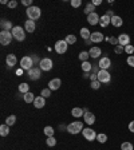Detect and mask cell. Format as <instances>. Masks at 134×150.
<instances>
[{"label": "cell", "mask_w": 134, "mask_h": 150, "mask_svg": "<svg viewBox=\"0 0 134 150\" xmlns=\"http://www.w3.org/2000/svg\"><path fill=\"white\" fill-rule=\"evenodd\" d=\"M40 95H42L43 98L51 97V90H50V88H43V90H42V93H40Z\"/></svg>", "instance_id": "cell-38"}, {"label": "cell", "mask_w": 134, "mask_h": 150, "mask_svg": "<svg viewBox=\"0 0 134 150\" xmlns=\"http://www.w3.org/2000/svg\"><path fill=\"white\" fill-rule=\"evenodd\" d=\"M93 4H94V7L101 6V4H102V0H93Z\"/></svg>", "instance_id": "cell-48"}, {"label": "cell", "mask_w": 134, "mask_h": 150, "mask_svg": "<svg viewBox=\"0 0 134 150\" xmlns=\"http://www.w3.org/2000/svg\"><path fill=\"white\" fill-rule=\"evenodd\" d=\"M110 66H111V59H110V58H107V56H105V58H101L99 63H98V67H99V70H109Z\"/></svg>", "instance_id": "cell-11"}, {"label": "cell", "mask_w": 134, "mask_h": 150, "mask_svg": "<svg viewBox=\"0 0 134 150\" xmlns=\"http://www.w3.org/2000/svg\"><path fill=\"white\" fill-rule=\"evenodd\" d=\"M125 52H126V54H134V47L131 46V44L126 46V47H125Z\"/></svg>", "instance_id": "cell-42"}, {"label": "cell", "mask_w": 134, "mask_h": 150, "mask_svg": "<svg viewBox=\"0 0 134 150\" xmlns=\"http://www.w3.org/2000/svg\"><path fill=\"white\" fill-rule=\"evenodd\" d=\"M11 32H12V36L15 38L18 42H23L26 39V30H24V28H22L20 25L13 27V30Z\"/></svg>", "instance_id": "cell-3"}, {"label": "cell", "mask_w": 134, "mask_h": 150, "mask_svg": "<svg viewBox=\"0 0 134 150\" xmlns=\"http://www.w3.org/2000/svg\"><path fill=\"white\" fill-rule=\"evenodd\" d=\"M101 82L99 81H94V82H91V88H93V90H98V88L101 87Z\"/></svg>", "instance_id": "cell-40"}, {"label": "cell", "mask_w": 134, "mask_h": 150, "mask_svg": "<svg viewBox=\"0 0 134 150\" xmlns=\"http://www.w3.org/2000/svg\"><path fill=\"white\" fill-rule=\"evenodd\" d=\"M111 24L114 25V27H122V24H123V20H122V18L121 16H118V15H114L111 18Z\"/></svg>", "instance_id": "cell-22"}, {"label": "cell", "mask_w": 134, "mask_h": 150, "mask_svg": "<svg viewBox=\"0 0 134 150\" xmlns=\"http://www.w3.org/2000/svg\"><path fill=\"white\" fill-rule=\"evenodd\" d=\"M82 1L81 0H71V6L74 7V8H78V7H81Z\"/></svg>", "instance_id": "cell-43"}, {"label": "cell", "mask_w": 134, "mask_h": 150, "mask_svg": "<svg viewBox=\"0 0 134 150\" xmlns=\"http://www.w3.org/2000/svg\"><path fill=\"white\" fill-rule=\"evenodd\" d=\"M114 52L116 54H122V52H125V47H122L121 44H118V46H116V48H114Z\"/></svg>", "instance_id": "cell-39"}, {"label": "cell", "mask_w": 134, "mask_h": 150, "mask_svg": "<svg viewBox=\"0 0 134 150\" xmlns=\"http://www.w3.org/2000/svg\"><path fill=\"white\" fill-rule=\"evenodd\" d=\"M97 141L99 142V144H105V142L107 141V135L103 134V133H101V134L97 135Z\"/></svg>", "instance_id": "cell-36"}, {"label": "cell", "mask_w": 134, "mask_h": 150, "mask_svg": "<svg viewBox=\"0 0 134 150\" xmlns=\"http://www.w3.org/2000/svg\"><path fill=\"white\" fill-rule=\"evenodd\" d=\"M52 66H54V63L50 58H43L40 60V63H39V67H40L42 71H50L52 69Z\"/></svg>", "instance_id": "cell-8"}, {"label": "cell", "mask_w": 134, "mask_h": 150, "mask_svg": "<svg viewBox=\"0 0 134 150\" xmlns=\"http://www.w3.org/2000/svg\"><path fill=\"white\" fill-rule=\"evenodd\" d=\"M133 144L131 142H123V144L121 145V150H133Z\"/></svg>", "instance_id": "cell-33"}, {"label": "cell", "mask_w": 134, "mask_h": 150, "mask_svg": "<svg viewBox=\"0 0 134 150\" xmlns=\"http://www.w3.org/2000/svg\"><path fill=\"white\" fill-rule=\"evenodd\" d=\"M44 134H46L47 137H54V129L51 127V126H46V127H44Z\"/></svg>", "instance_id": "cell-37"}, {"label": "cell", "mask_w": 134, "mask_h": 150, "mask_svg": "<svg viewBox=\"0 0 134 150\" xmlns=\"http://www.w3.org/2000/svg\"><path fill=\"white\" fill-rule=\"evenodd\" d=\"M89 54H90V58H93V59H97V58H99L101 54H102V50H101L99 47H91L90 51H89Z\"/></svg>", "instance_id": "cell-18"}, {"label": "cell", "mask_w": 134, "mask_h": 150, "mask_svg": "<svg viewBox=\"0 0 134 150\" xmlns=\"http://www.w3.org/2000/svg\"><path fill=\"white\" fill-rule=\"evenodd\" d=\"M81 36L83 38L84 40H90V36H91V32L89 31L87 28H81Z\"/></svg>", "instance_id": "cell-26"}, {"label": "cell", "mask_w": 134, "mask_h": 150, "mask_svg": "<svg viewBox=\"0 0 134 150\" xmlns=\"http://www.w3.org/2000/svg\"><path fill=\"white\" fill-rule=\"evenodd\" d=\"M106 15H109L110 18H113V16H114V12H113L111 9H109V11H107V12H106Z\"/></svg>", "instance_id": "cell-49"}, {"label": "cell", "mask_w": 134, "mask_h": 150, "mask_svg": "<svg viewBox=\"0 0 134 150\" xmlns=\"http://www.w3.org/2000/svg\"><path fill=\"white\" fill-rule=\"evenodd\" d=\"M32 64H34V60H32V56H23L22 59H20V67L23 70H30L32 69Z\"/></svg>", "instance_id": "cell-5"}, {"label": "cell", "mask_w": 134, "mask_h": 150, "mask_svg": "<svg viewBox=\"0 0 134 150\" xmlns=\"http://www.w3.org/2000/svg\"><path fill=\"white\" fill-rule=\"evenodd\" d=\"M22 3L24 4V6H27L28 8H30V7H32V0H23Z\"/></svg>", "instance_id": "cell-46"}, {"label": "cell", "mask_w": 134, "mask_h": 150, "mask_svg": "<svg viewBox=\"0 0 134 150\" xmlns=\"http://www.w3.org/2000/svg\"><path fill=\"white\" fill-rule=\"evenodd\" d=\"M82 134H83L84 139H87V141H94V139H97V133L94 131V129L91 127H84L83 130H82Z\"/></svg>", "instance_id": "cell-7"}, {"label": "cell", "mask_w": 134, "mask_h": 150, "mask_svg": "<svg viewBox=\"0 0 134 150\" xmlns=\"http://www.w3.org/2000/svg\"><path fill=\"white\" fill-rule=\"evenodd\" d=\"M95 12V7H94L93 3H89L87 6H86V8H84V13L86 15H90V13Z\"/></svg>", "instance_id": "cell-30"}, {"label": "cell", "mask_w": 134, "mask_h": 150, "mask_svg": "<svg viewBox=\"0 0 134 150\" xmlns=\"http://www.w3.org/2000/svg\"><path fill=\"white\" fill-rule=\"evenodd\" d=\"M8 134H9V126L6 125V123L0 126V135L1 137H7Z\"/></svg>", "instance_id": "cell-27"}, {"label": "cell", "mask_w": 134, "mask_h": 150, "mask_svg": "<svg viewBox=\"0 0 134 150\" xmlns=\"http://www.w3.org/2000/svg\"><path fill=\"white\" fill-rule=\"evenodd\" d=\"M67 46H69V44H67V42H66V40H58L55 43L56 54H60V55H62V54H65L66 51H67Z\"/></svg>", "instance_id": "cell-9"}, {"label": "cell", "mask_w": 134, "mask_h": 150, "mask_svg": "<svg viewBox=\"0 0 134 150\" xmlns=\"http://www.w3.org/2000/svg\"><path fill=\"white\" fill-rule=\"evenodd\" d=\"M83 123L79 121H75L72 122V123H70V125H67V129L66 130L69 131L70 134H78V133H81L82 130H83Z\"/></svg>", "instance_id": "cell-2"}, {"label": "cell", "mask_w": 134, "mask_h": 150, "mask_svg": "<svg viewBox=\"0 0 134 150\" xmlns=\"http://www.w3.org/2000/svg\"><path fill=\"white\" fill-rule=\"evenodd\" d=\"M98 81L101 83H109L111 81V74L109 72V70H99L98 71Z\"/></svg>", "instance_id": "cell-4"}, {"label": "cell", "mask_w": 134, "mask_h": 150, "mask_svg": "<svg viewBox=\"0 0 134 150\" xmlns=\"http://www.w3.org/2000/svg\"><path fill=\"white\" fill-rule=\"evenodd\" d=\"M35 95L30 91V93H27V94H24V97H23V99H24V102L26 103H34V100H35Z\"/></svg>", "instance_id": "cell-25"}, {"label": "cell", "mask_w": 134, "mask_h": 150, "mask_svg": "<svg viewBox=\"0 0 134 150\" xmlns=\"http://www.w3.org/2000/svg\"><path fill=\"white\" fill-rule=\"evenodd\" d=\"M60 86H62V81H60L59 78H54V79H51V81L48 82V88H50L51 91L58 90Z\"/></svg>", "instance_id": "cell-13"}, {"label": "cell", "mask_w": 134, "mask_h": 150, "mask_svg": "<svg viewBox=\"0 0 134 150\" xmlns=\"http://www.w3.org/2000/svg\"><path fill=\"white\" fill-rule=\"evenodd\" d=\"M105 39L102 32L99 31H95V32H91V36H90V42L91 43H101V42Z\"/></svg>", "instance_id": "cell-12"}, {"label": "cell", "mask_w": 134, "mask_h": 150, "mask_svg": "<svg viewBox=\"0 0 134 150\" xmlns=\"http://www.w3.org/2000/svg\"><path fill=\"white\" fill-rule=\"evenodd\" d=\"M19 91H20V93H23V94L30 93V86H28L26 82H23V83L19 84Z\"/></svg>", "instance_id": "cell-29"}, {"label": "cell", "mask_w": 134, "mask_h": 150, "mask_svg": "<svg viewBox=\"0 0 134 150\" xmlns=\"http://www.w3.org/2000/svg\"><path fill=\"white\" fill-rule=\"evenodd\" d=\"M89 58H90V54L86 52V51H82V52L79 54V59H81V62H87Z\"/></svg>", "instance_id": "cell-32"}, {"label": "cell", "mask_w": 134, "mask_h": 150, "mask_svg": "<svg viewBox=\"0 0 134 150\" xmlns=\"http://www.w3.org/2000/svg\"><path fill=\"white\" fill-rule=\"evenodd\" d=\"M40 67H32L30 71H28V78L31 79V81H38V79L40 78Z\"/></svg>", "instance_id": "cell-10"}, {"label": "cell", "mask_w": 134, "mask_h": 150, "mask_svg": "<svg viewBox=\"0 0 134 150\" xmlns=\"http://www.w3.org/2000/svg\"><path fill=\"white\" fill-rule=\"evenodd\" d=\"M126 63H128L130 67H134V55H129L128 59H126Z\"/></svg>", "instance_id": "cell-41"}, {"label": "cell", "mask_w": 134, "mask_h": 150, "mask_svg": "<svg viewBox=\"0 0 134 150\" xmlns=\"http://www.w3.org/2000/svg\"><path fill=\"white\" fill-rule=\"evenodd\" d=\"M71 115L75 117V118H81L82 115H84V110L82 107H74L71 110Z\"/></svg>", "instance_id": "cell-24"}, {"label": "cell", "mask_w": 134, "mask_h": 150, "mask_svg": "<svg viewBox=\"0 0 134 150\" xmlns=\"http://www.w3.org/2000/svg\"><path fill=\"white\" fill-rule=\"evenodd\" d=\"M65 40L67 42V44H74V43H77V36L75 35H67Z\"/></svg>", "instance_id": "cell-31"}, {"label": "cell", "mask_w": 134, "mask_h": 150, "mask_svg": "<svg viewBox=\"0 0 134 150\" xmlns=\"http://www.w3.org/2000/svg\"><path fill=\"white\" fill-rule=\"evenodd\" d=\"M46 144H47V146L52 147V146H55V145H56V139H55L54 137H47Z\"/></svg>", "instance_id": "cell-34"}, {"label": "cell", "mask_w": 134, "mask_h": 150, "mask_svg": "<svg viewBox=\"0 0 134 150\" xmlns=\"http://www.w3.org/2000/svg\"><path fill=\"white\" fill-rule=\"evenodd\" d=\"M12 32L9 31H1L0 32V43L3 46H8L11 42H12Z\"/></svg>", "instance_id": "cell-6"}, {"label": "cell", "mask_w": 134, "mask_h": 150, "mask_svg": "<svg viewBox=\"0 0 134 150\" xmlns=\"http://www.w3.org/2000/svg\"><path fill=\"white\" fill-rule=\"evenodd\" d=\"M109 42H110V43H111V44H114V46H118V38H110V39H109Z\"/></svg>", "instance_id": "cell-45"}, {"label": "cell", "mask_w": 134, "mask_h": 150, "mask_svg": "<svg viewBox=\"0 0 134 150\" xmlns=\"http://www.w3.org/2000/svg\"><path fill=\"white\" fill-rule=\"evenodd\" d=\"M99 19L101 18L97 12H93V13H90V15H87V22H89V24H91V25L99 24Z\"/></svg>", "instance_id": "cell-15"}, {"label": "cell", "mask_w": 134, "mask_h": 150, "mask_svg": "<svg viewBox=\"0 0 134 150\" xmlns=\"http://www.w3.org/2000/svg\"><path fill=\"white\" fill-rule=\"evenodd\" d=\"M15 122H16V117L15 115H9L8 118L6 119V125L12 126V125H15Z\"/></svg>", "instance_id": "cell-35"}, {"label": "cell", "mask_w": 134, "mask_h": 150, "mask_svg": "<svg viewBox=\"0 0 134 150\" xmlns=\"http://www.w3.org/2000/svg\"><path fill=\"white\" fill-rule=\"evenodd\" d=\"M44 105H46V98H43L40 95V97H36L34 100V106L36 107V109H42V107H44Z\"/></svg>", "instance_id": "cell-21"}, {"label": "cell", "mask_w": 134, "mask_h": 150, "mask_svg": "<svg viewBox=\"0 0 134 150\" xmlns=\"http://www.w3.org/2000/svg\"><path fill=\"white\" fill-rule=\"evenodd\" d=\"M83 121L87 123V125H93L94 122H95V115H94L93 112H84L83 115Z\"/></svg>", "instance_id": "cell-20"}, {"label": "cell", "mask_w": 134, "mask_h": 150, "mask_svg": "<svg viewBox=\"0 0 134 150\" xmlns=\"http://www.w3.org/2000/svg\"><path fill=\"white\" fill-rule=\"evenodd\" d=\"M109 24H111V18H110L109 15H105L103 16H101V19H99V25L101 27H107Z\"/></svg>", "instance_id": "cell-19"}, {"label": "cell", "mask_w": 134, "mask_h": 150, "mask_svg": "<svg viewBox=\"0 0 134 150\" xmlns=\"http://www.w3.org/2000/svg\"><path fill=\"white\" fill-rule=\"evenodd\" d=\"M6 63H7V66H8V67H13V66L18 63V58H16V55H13V54H9V55H7Z\"/></svg>", "instance_id": "cell-17"}, {"label": "cell", "mask_w": 134, "mask_h": 150, "mask_svg": "<svg viewBox=\"0 0 134 150\" xmlns=\"http://www.w3.org/2000/svg\"><path fill=\"white\" fill-rule=\"evenodd\" d=\"M16 6H18V1H16V0L8 1V8H16Z\"/></svg>", "instance_id": "cell-44"}, {"label": "cell", "mask_w": 134, "mask_h": 150, "mask_svg": "<svg viewBox=\"0 0 134 150\" xmlns=\"http://www.w3.org/2000/svg\"><path fill=\"white\" fill-rule=\"evenodd\" d=\"M129 130H130L131 133H134V121H131L130 123H129Z\"/></svg>", "instance_id": "cell-47"}, {"label": "cell", "mask_w": 134, "mask_h": 150, "mask_svg": "<svg viewBox=\"0 0 134 150\" xmlns=\"http://www.w3.org/2000/svg\"><path fill=\"white\" fill-rule=\"evenodd\" d=\"M118 43L121 44L122 47L129 46V44H130V36H129L128 34H123V32H122V34L118 36Z\"/></svg>", "instance_id": "cell-14"}, {"label": "cell", "mask_w": 134, "mask_h": 150, "mask_svg": "<svg viewBox=\"0 0 134 150\" xmlns=\"http://www.w3.org/2000/svg\"><path fill=\"white\" fill-rule=\"evenodd\" d=\"M26 13H27V16H28V19L30 20H38V19H40V16H42V9L39 8V7H35V6H32V7H30V8H27L26 9Z\"/></svg>", "instance_id": "cell-1"}, {"label": "cell", "mask_w": 134, "mask_h": 150, "mask_svg": "<svg viewBox=\"0 0 134 150\" xmlns=\"http://www.w3.org/2000/svg\"><path fill=\"white\" fill-rule=\"evenodd\" d=\"M35 28H36V24H35V22L34 20H30L28 19L27 22H24V30H26V32H34L35 31Z\"/></svg>", "instance_id": "cell-16"}, {"label": "cell", "mask_w": 134, "mask_h": 150, "mask_svg": "<svg viewBox=\"0 0 134 150\" xmlns=\"http://www.w3.org/2000/svg\"><path fill=\"white\" fill-rule=\"evenodd\" d=\"M0 25H1V28H3V31H12L13 30L12 22H9V20H1Z\"/></svg>", "instance_id": "cell-23"}, {"label": "cell", "mask_w": 134, "mask_h": 150, "mask_svg": "<svg viewBox=\"0 0 134 150\" xmlns=\"http://www.w3.org/2000/svg\"><path fill=\"white\" fill-rule=\"evenodd\" d=\"M81 67H82V70H83L84 72H89V71H91V70H93V64H91L89 60H87V62H82Z\"/></svg>", "instance_id": "cell-28"}, {"label": "cell", "mask_w": 134, "mask_h": 150, "mask_svg": "<svg viewBox=\"0 0 134 150\" xmlns=\"http://www.w3.org/2000/svg\"><path fill=\"white\" fill-rule=\"evenodd\" d=\"M32 60H34L35 63H38V64L40 63V60H38V58H36V56H32Z\"/></svg>", "instance_id": "cell-51"}, {"label": "cell", "mask_w": 134, "mask_h": 150, "mask_svg": "<svg viewBox=\"0 0 134 150\" xmlns=\"http://www.w3.org/2000/svg\"><path fill=\"white\" fill-rule=\"evenodd\" d=\"M23 74V69H20V70H16V75H19V76H20V75Z\"/></svg>", "instance_id": "cell-50"}]
</instances>
